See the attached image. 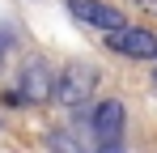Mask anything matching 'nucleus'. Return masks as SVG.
<instances>
[{
  "instance_id": "nucleus-1",
  "label": "nucleus",
  "mask_w": 157,
  "mask_h": 153,
  "mask_svg": "<svg viewBox=\"0 0 157 153\" xmlns=\"http://www.w3.org/2000/svg\"><path fill=\"white\" fill-rule=\"evenodd\" d=\"M94 85H98V68L85 64V60H68L55 73V98L64 106H85L94 98Z\"/></svg>"
},
{
  "instance_id": "nucleus-2",
  "label": "nucleus",
  "mask_w": 157,
  "mask_h": 153,
  "mask_svg": "<svg viewBox=\"0 0 157 153\" xmlns=\"http://www.w3.org/2000/svg\"><path fill=\"white\" fill-rule=\"evenodd\" d=\"M106 51L128 60H157V34L140 26H119V30H106Z\"/></svg>"
},
{
  "instance_id": "nucleus-3",
  "label": "nucleus",
  "mask_w": 157,
  "mask_h": 153,
  "mask_svg": "<svg viewBox=\"0 0 157 153\" xmlns=\"http://www.w3.org/2000/svg\"><path fill=\"white\" fill-rule=\"evenodd\" d=\"M123 124H128V111L119 98H106L98 111H94V145L98 149H119L123 145Z\"/></svg>"
},
{
  "instance_id": "nucleus-4",
  "label": "nucleus",
  "mask_w": 157,
  "mask_h": 153,
  "mask_svg": "<svg viewBox=\"0 0 157 153\" xmlns=\"http://www.w3.org/2000/svg\"><path fill=\"white\" fill-rule=\"evenodd\" d=\"M55 98V73L47 64H26L21 68V81H17V89L9 94V102H30V106H38V102Z\"/></svg>"
},
{
  "instance_id": "nucleus-5",
  "label": "nucleus",
  "mask_w": 157,
  "mask_h": 153,
  "mask_svg": "<svg viewBox=\"0 0 157 153\" xmlns=\"http://www.w3.org/2000/svg\"><path fill=\"white\" fill-rule=\"evenodd\" d=\"M68 13L81 26H94V30H119V26H128V17L115 4H106V0H68Z\"/></svg>"
},
{
  "instance_id": "nucleus-6",
  "label": "nucleus",
  "mask_w": 157,
  "mask_h": 153,
  "mask_svg": "<svg viewBox=\"0 0 157 153\" xmlns=\"http://www.w3.org/2000/svg\"><path fill=\"white\" fill-rule=\"evenodd\" d=\"M136 4H140L144 13H153V17H157V0H136Z\"/></svg>"
},
{
  "instance_id": "nucleus-7",
  "label": "nucleus",
  "mask_w": 157,
  "mask_h": 153,
  "mask_svg": "<svg viewBox=\"0 0 157 153\" xmlns=\"http://www.w3.org/2000/svg\"><path fill=\"white\" fill-rule=\"evenodd\" d=\"M0 55H4V43H0Z\"/></svg>"
},
{
  "instance_id": "nucleus-8",
  "label": "nucleus",
  "mask_w": 157,
  "mask_h": 153,
  "mask_svg": "<svg viewBox=\"0 0 157 153\" xmlns=\"http://www.w3.org/2000/svg\"><path fill=\"white\" fill-rule=\"evenodd\" d=\"M153 85H157V73H153Z\"/></svg>"
}]
</instances>
